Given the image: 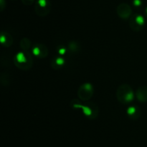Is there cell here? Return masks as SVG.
Listing matches in <instances>:
<instances>
[{"label": "cell", "instance_id": "6da1fadb", "mask_svg": "<svg viewBox=\"0 0 147 147\" xmlns=\"http://www.w3.org/2000/svg\"><path fill=\"white\" fill-rule=\"evenodd\" d=\"M117 12L119 15L121 17H123V18H127L129 17V15L131 14V7H129V4H121L118 7Z\"/></svg>", "mask_w": 147, "mask_h": 147}, {"label": "cell", "instance_id": "7a4b0ae2", "mask_svg": "<svg viewBox=\"0 0 147 147\" xmlns=\"http://www.w3.org/2000/svg\"><path fill=\"white\" fill-rule=\"evenodd\" d=\"M137 99L141 102H145L147 101V86H142L136 92Z\"/></svg>", "mask_w": 147, "mask_h": 147}, {"label": "cell", "instance_id": "3957f363", "mask_svg": "<svg viewBox=\"0 0 147 147\" xmlns=\"http://www.w3.org/2000/svg\"><path fill=\"white\" fill-rule=\"evenodd\" d=\"M50 10V4L47 0H38L36 5V10Z\"/></svg>", "mask_w": 147, "mask_h": 147}, {"label": "cell", "instance_id": "277c9868", "mask_svg": "<svg viewBox=\"0 0 147 147\" xmlns=\"http://www.w3.org/2000/svg\"><path fill=\"white\" fill-rule=\"evenodd\" d=\"M135 22L139 25H142L144 24V19L142 15H137L135 18Z\"/></svg>", "mask_w": 147, "mask_h": 147}, {"label": "cell", "instance_id": "5b68a950", "mask_svg": "<svg viewBox=\"0 0 147 147\" xmlns=\"http://www.w3.org/2000/svg\"><path fill=\"white\" fill-rule=\"evenodd\" d=\"M17 61H18L20 63H24L26 61L25 57H24V54H23L22 53H18L17 56Z\"/></svg>", "mask_w": 147, "mask_h": 147}, {"label": "cell", "instance_id": "8992f818", "mask_svg": "<svg viewBox=\"0 0 147 147\" xmlns=\"http://www.w3.org/2000/svg\"><path fill=\"white\" fill-rule=\"evenodd\" d=\"M127 112L128 113H129V115H133V114L136 112V109H135V108H134V107H131V108H129Z\"/></svg>", "mask_w": 147, "mask_h": 147}, {"label": "cell", "instance_id": "52a82bcc", "mask_svg": "<svg viewBox=\"0 0 147 147\" xmlns=\"http://www.w3.org/2000/svg\"><path fill=\"white\" fill-rule=\"evenodd\" d=\"M134 4L136 7H139L142 5V1L141 0H134Z\"/></svg>", "mask_w": 147, "mask_h": 147}, {"label": "cell", "instance_id": "ba28073f", "mask_svg": "<svg viewBox=\"0 0 147 147\" xmlns=\"http://www.w3.org/2000/svg\"><path fill=\"white\" fill-rule=\"evenodd\" d=\"M56 62H57V64H63L64 63V60H63V59H61V58H58V59H57V61H56Z\"/></svg>", "mask_w": 147, "mask_h": 147}, {"label": "cell", "instance_id": "9c48e42d", "mask_svg": "<svg viewBox=\"0 0 147 147\" xmlns=\"http://www.w3.org/2000/svg\"><path fill=\"white\" fill-rule=\"evenodd\" d=\"M33 1H34V0H22L23 2H24V4H32V3L33 2Z\"/></svg>", "mask_w": 147, "mask_h": 147}, {"label": "cell", "instance_id": "30bf717a", "mask_svg": "<svg viewBox=\"0 0 147 147\" xmlns=\"http://www.w3.org/2000/svg\"><path fill=\"white\" fill-rule=\"evenodd\" d=\"M65 52V49H63V48H62V49H60V50H59V53H61V54H63V53H64Z\"/></svg>", "mask_w": 147, "mask_h": 147}, {"label": "cell", "instance_id": "8fae6325", "mask_svg": "<svg viewBox=\"0 0 147 147\" xmlns=\"http://www.w3.org/2000/svg\"><path fill=\"white\" fill-rule=\"evenodd\" d=\"M146 14H147V7H146Z\"/></svg>", "mask_w": 147, "mask_h": 147}]
</instances>
